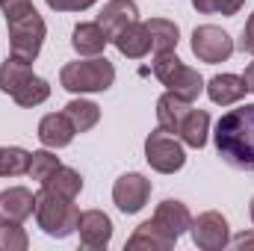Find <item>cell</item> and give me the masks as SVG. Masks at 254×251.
<instances>
[{
	"label": "cell",
	"mask_w": 254,
	"mask_h": 251,
	"mask_svg": "<svg viewBox=\"0 0 254 251\" xmlns=\"http://www.w3.org/2000/svg\"><path fill=\"white\" fill-rule=\"evenodd\" d=\"M213 139L219 157L228 166L254 175V104L228 110L219 119Z\"/></svg>",
	"instance_id": "obj_1"
},
{
	"label": "cell",
	"mask_w": 254,
	"mask_h": 251,
	"mask_svg": "<svg viewBox=\"0 0 254 251\" xmlns=\"http://www.w3.org/2000/svg\"><path fill=\"white\" fill-rule=\"evenodd\" d=\"M6 27H9V51H12V57L33 63L39 57L42 42H45V33H48L45 21L33 9V3L24 6V9L9 12L6 15Z\"/></svg>",
	"instance_id": "obj_2"
},
{
	"label": "cell",
	"mask_w": 254,
	"mask_h": 251,
	"mask_svg": "<svg viewBox=\"0 0 254 251\" xmlns=\"http://www.w3.org/2000/svg\"><path fill=\"white\" fill-rule=\"evenodd\" d=\"M36 222L48 237L65 240V237H71L77 231L80 210H77V204L71 198H63V195L42 187L36 192Z\"/></svg>",
	"instance_id": "obj_3"
},
{
	"label": "cell",
	"mask_w": 254,
	"mask_h": 251,
	"mask_svg": "<svg viewBox=\"0 0 254 251\" xmlns=\"http://www.w3.org/2000/svg\"><path fill=\"white\" fill-rule=\"evenodd\" d=\"M154 77L169 89V92H175L178 98H184V101H198V95L204 92V77L190 68V65H184L178 57H175V51H169V54H154Z\"/></svg>",
	"instance_id": "obj_4"
},
{
	"label": "cell",
	"mask_w": 254,
	"mask_h": 251,
	"mask_svg": "<svg viewBox=\"0 0 254 251\" xmlns=\"http://www.w3.org/2000/svg\"><path fill=\"white\" fill-rule=\"evenodd\" d=\"M116 80V68L107 57H92L83 63H68L60 71V83L68 92H107Z\"/></svg>",
	"instance_id": "obj_5"
},
{
	"label": "cell",
	"mask_w": 254,
	"mask_h": 251,
	"mask_svg": "<svg viewBox=\"0 0 254 251\" xmlns=\"http://www.w3.org/2000/svg\"><path fill=\"white\" fill-rule=\"evenodd\" d=\"M145 160H148V166H151L154 172H160V175H175V172L184 169L187 151H184V145H181V139H178L175 133L157 127V130L148 133V139H145Z\"/></svg>",
	"instance_id": "obj_6"
},
{
	"label": "cell",
	"mask_w": 254,
	"mask_h": 251,
	"mask_svg": "<svg viewBox=\"0 0 254 251\" xmlns=\"http://www.w3.org/2000/svg\"><path fill=\"white\" fill-rule=\"evenodd\" d=\"M192 54L201 60V63H225L231 60L234 54V39L222 30V27H213V24H201L192 30Z\"/></svg>",
	"instance_id": "obj_7"
},
{
	"label": "cell",
	"mask_w": 254,
	"mask_h": 251,
	"mask_svg": "<svg viewBox=\"0 0 254 251\" xmlns=\"http://www.w3.org/2000/svg\"><path fill=\"white\" fill-rule=\"evenodd\" d=\"M192 243L204 251H222L231 243V228H228V219L216 210H207L201 213L198 219H192L190 225Z\"/></svg>",
	"instance_id": "obj_8"
},
{
	"label": "cell",
	"mask_w": 254,
	"mask_h": 251,
	"mask_svg": "<svg viewBox=\"0 0 254 251\" xmlns=\"http://www.w3.org/2000/svg\"><path fill=\"white\" fill-rule=\"evenodd\" d=\"M148 198H151V181L145 175H139V172L122 175L116 181V187H113V201H116V207L122 213H127V216L139 213L148 204Z\"/></svg>",
	"instance_id": "obj_9"
},
{
	"label": "cell",
	"mask_w": 254,
	"mask_h": 251,
	"mask_svg": "<svg viewBox=\"0 0 254 251\" xmlns=\"http://www.w3.org/2000/svg\"><path fill=\"white\" fill-rule=\"evenodd\" d=\"M77 231H80V243L86 249H107L110 240H113V222H110V216L104 210H86V213H80Z\"/></svg>",
	"instance_id": "obj_10"
},
{
	"label": "cell",
	"mask_w": 254,
	"mask_h": 251,
	"mask_svg": "<svg viewBox=\"0 0 254 251\" xmlns=\"http://www.w3.org/2000/svg\"><path fill=\"white\" fill-rule=\"evenodd\" d=\"M133 21H139V6H136V0H110V3L101 9V15H98V24H101V30L107 33L110 42L125 30L127 24H133Z\"/></svg>",
	"instance_id": "obj_11"
},
{
	"label": "cell",
	"mask_w": 254,
	"mask_h": 251,
	"mask_svg": "<svg viewBox=\"0 0 254 251\" xmlns=\"http://www.w3.org/2000/svg\"><path fill=\"white\" fill-rule=\"evenodd\" d=\"M175 243H178V240H175L172 234H166L154 219H148V222H142V225L133 231V237L127 240V251H169Z\"/></svg>",
	"instance_id": "obj_12"
},
{
	"label": "cell",
	"mask_w": 254,
	"mask_h": 251,
	"mask_svg": "<svg viewBox=\"0 0 254 251\" xmlns=\"http://www.w3.org/2000/svg\"><path fill=\"white\" fill-rule=\"evenodd\" d=\"M154 222H157L166 234H172L175 240H181V234H187V231H190L192 216H190V210H187V204H184V201L166 198L163 204H157Z\"/></svg>",
	"instance_id": "obj_13"
},
{
	"label": "cell",
	"mask_w": 254,
	"mask_h": 251,
	"mask_svg": "<svg viewBox=\"0 0 254 251\" xmlns=\"http://www.w3.org/2000/svg\"><path fill=\"white\" fill-rule=\"evenodd\" d=\"M36 213V195L27 187H9L0 192V216L24 222Z\"/></svg>",
	"instance_id": "obj_14"
},
{
	"label": "cell",
	"mask_w": 254,
	"mask_h": 251,
	"mask_svg": "<svg viewBox=\"0 0 254 251\" xmlns=\"http://www.w3.org/2000/svg\"><path fill=\"white\" fill-rule=\"evenodd\" d=\"M71 45H74V51H77L80 57H101L104 48L110 45V39H107V33L101 30L98 21H83V24L74 27Z\"/></svg>",
	"instance_id": "obj_15"
},
{
	"label": "cell",
	"mask_w": 254,
	"mask_h": 251,
	"mask_svg": "<svg viewBox=\"0 0 254 251\" xmlns=\"http://www.w3.org/2000/svg\"><path fill=\"white\" fill-rule=\"evenodd\" d=\"M204 89H207L210 101H213V104H219V107H231V104L243 101V98H246V92H249L246 80H243V77H237V74H216Z\"/></svg>",
	"instance_id": "obj_16"
},
{
	"label": "cell",
	"mask_w": 254,
	"mask_h": 251,
	"mask_svg": "<svg viewBox=\"0 0 254 251\" xmlns=\"http://www.w3.org/2000/svg\"><path fill=\"white\" fill-rule=\"evenodd\" d=\"M74 133L77 130H74L71 119L65 113H51V116H45L39 122V139H42L45 148H65V145H71Z\"/></svg>",
	"instance_id": "obj_17"
},
{
	"label": "cell",
	"mask_w": 254,
	"mask_h": 251,
	"mask_svg": "<svg viewBox=\"0 0 254 251\" xmlns=\"http://www.w3.org/2000/svg\"><path fill=\"white\" fill-rule=\"evenodd\" d=\"M113 45L119 48V54H122V57H127V60H142V57L151 51V36H148V27H145V24H139V21L127 24L125 30L113 39Z\"/></svg>",
	"instance_id": "obj_18"
},
{
	"label": "cell",
	"mask_w": 254,
	"mask_h": 251,
	"mask_svg": "<svg viewBox=\"0 0 254 251\" xmlns=\"http://www.w3.org/2000/svg\"><path fill=\"white\" fill-rule=\"evenodd\" d=\"M192 110L190 101H184V98H178L175 92H166L160 101H157V125L163 127V130H169V133H178V127L184 122V116Z\"/></svg>",
	"instance_id": "obj_19"
},
{
	"label": "cell",
	"mask_w": 254,
	"mask_h": 251,
	"mask_svg": "<svg viewBox=\"0 0 254 251\" xmlns=\"http://www.w3.org/2000/svg\"><path fill=\"white\" fill-rule=\"evenodd\" d=\"M207 130H210V116H207V110H195V107H192L190 113L184 116L181 127H178V136H181V142L190 145V148H204V145H207Z\"/></svg>",
	"instance_id": "obj_20"
},
{
	"label": "cell",
	"mask_w": 254,
	"mask_h": 251,
	"mask_svg": "<svg viewBox=\"0 0 254 251\" xmlns=\"http://www.w3.org/2000/svg\"><path fill=\"white\" fill-rule=\"evenodd\" d=\"M145 27H148L151 51H154V54H169V51L178 48L181 30H178L175 21H169V18H151V21H145Z\"/></svg>",
	"instance_id": "obj_21"
},
{
	"label": "cell",
	"mask_w": 254,
	"mask_h": 251,
	"mask_svg": "<svg viewBox=\"0 0 254 251\" xmlns=\"http://www.w3.org/2000/svg\"><path fill=\"white\" fill-rule=\"evenodd\" d=\"M30 77H33V65L27 63V60L6 57V63H0V92L15 95Z\"/></svg>",
	"instance_id": "obj_22"
},
{
	"label": "cell",
	"mask_w": 254,
	"mask_h": 251,
	"mask_svg": "<svg viewBox=\"0 0 254 251\" xmlns=\"http://www.w3.org/2000/svg\"><path fill=\"white\" fill-rule=\"evenodd\" d=\"M63 113L71 119V125H74L77 133H86V130H92V127L101 122V107H98V104H92V101H83V98H77V101L65 104Z\"/></svg>",
	"instance_id": "obj_23"
},
{
	"label": "cell",
	"mask_w": 254,
	"mask_h": 251,
	"mask_svg": "<svg viewBox=\"0 0 254 251\" xmlns=\"http://www.w3.org/2000/svg\"><path fill=\"white\" fill-rule=\"evenodd\" d=\"M45 189H51V192H57V195H63V198H77L80 195V189H83V178H80V172H74V169H68V166H60L45 184Z\"/></svg>",
	"instance_id": "obj_24"
},
{
	"label": "cell",
	"mask_w": 254,
	"mask_h": 251,
	"mask_svg": "<svg viewBox=\"0 0 254 251\" xmlns=\"http://www.w3.org/2000/svg\"><path fill=\"white\" fill-rule=\"evenodd\" d=\"M12 98H15L18 107H39V104H45V101L51 98V86H48V80H42V77L33 74Z\"/></svg>",
	"instance_id": "obj_25"
},
{
	"label": "cell",
	"mask_w": 254,
	"mask_h": 251,
	"mask_svg": "<svg viewBox=\"0 0 254 251\" xmlns=\"http://www.w3.org/2000/svg\"><path fill=\"white\" fill-rule=\"evenodd\" d=\"M30 169V151L24 148H0V178H18Z\"/></svg>",
	"instance_id": "obj_26"
},
{
	"label": "cell",
	"mask_w": 254,
	"mask_h": 251,
	"mask_svg": "<svg viewBox=\"0 0 254 251\" xmlns=\"http://www.w3.org/2000/svg\"><path fill=\"white\" fill-rule=\"evenodd\" d=\"M27 246H30V237L21 228V222L0 216V251H27Z\"/></svg>",
	"instance_id": "obj_27"
},
{
	"label": "cell",
	"mask_w": 254,
	"mask_h": 251,
	"mask_svg": "<svg viewBox=\"0 0 254 251\" xmlns=\"http://www.w3.org/2000/svg\"><path fill=\"white\" fill-rule=\"evenodd\" d=\"M57 169H60V157H54L51 151H33V154H30V169H27V175H30L33 181L45 184Z\"/></svg>",
	"instance_id": "obj_28"
},
{
	"label": "cell",
	"mask_w": 254,
	"mask_h": 251,
	"mask_svg": "<svg viewBox=\"0 0 254 251\" xmlns=\"http://www.w3.org/2000/svg\"><path fill=\"white\" fill-rule=\"evenodd\" d=\"M192 6L201 15H237L246 0H192Z\"/></svg>",
	"instance_id": "obj_29"
},
{
	"label": "cell",
	"mask_w": 254,
	"mask_h": 251,
	"mask_svg": "<svg viewBox=\"0 0 254 251\" xmlns=\"http://www.w3.org/2000/svg\"><path fill=\"white\" fill-rule=\"evenodd\" d=\"M54 12H83L89 6H95L98 0H45Z\"/></svg>",
	"instance_id": "obj_30"
},
{
	"label": "cell",
	"mask_w": 254,
	"mask_h": 251,
	"mask_svg": "<svg viewBox=\"0 0 254 251\" xmlns=\"http://www.w3.org/2000/svg\"><path fill=\"white\" fill-rule=\"evenodd\" d=\"M240 51L243 54H254V12L246 21V30H243V39H240Z\"/></svg>",
	"instance_id": "obj_31"
},
{
	"label": "cell",
	"mask_w": 254,
	"mask_h": 251,
	"mask_svg": "<svg viewBox=\"0 0 254 251\" xmlns=\"http://www.w3.org/2000/svg\"><path fill=\"white\" fill-rule=\"evenodd\" d=\"M24 6H30V0H0L3 15H9V12H15V9H24Z\"/></svg>",
	"instance_id": "obj_32"
},
{
	"label": "cell",
	"mask_w": 254,
	"mask_h": 251,
	"mask_svg": "<svg viewBox=\"0 0 254 251\" xmlns=\"http://www.w3.org/2000/svg\"><path fill=\"white\" fill-rule=\"evenodd\" d=\"M234 246H237V249H254V234H240V237H234Z\"/></svg>",
	"instance_id": "obj_33"
},
{
	"label": "cell",
	"mask_w": 254,
	"mask_h": 251,
	"mask_svg": "<svg viewBox=\"0 0 254 251\" xmlns=\"http://www.w3.org/2000/svg\"><path fill=\"white\" fill-rule=\"evenodd\" d=\"M243 80H246L249 92H254V63H249V68H246V74H243Z\"/></svg>",
	"instance_id": "obj_34"
},
{
	"label": "cell",
	"mask_w": 254,
	"mask_h": 251,
	"mask_svg": "<svg viewBox=\"0 0 254 251\" xmlns=\"http://www.w3.org/2000/svg\"><path fill=\"white\" fill-rule=\"evenodd\" d=\"M252 222H254V198H252Z\"/></svg>",
	"instance_id": "obj_35"
}]
</instances>
